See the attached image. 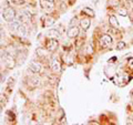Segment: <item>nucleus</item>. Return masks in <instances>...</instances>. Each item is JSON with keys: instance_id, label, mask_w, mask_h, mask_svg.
<instances>
[{"instance_id": "bb28decb", "label": "nucleus", "mask_w": 133, "mask_h": 125, "mask_svg": "<svg viewBox=\"0 0 133 125\" xmlns=\"http://www.w3.org/2000/svg\"><path fill=\"white\" fill-rule=\"evenodd\" d=\"M120 1H125V0H120Z\"/></svg>"}, {"instance_id": "393cba45", "label": "nucleus", "mask_w": 133, "mask_h": 125, "mask_svg": "<svg viewBox=\"0 0 133 125\" xmlns=\"http://www.w3.org/2000/svg\"><path fill=\"white\" fill-rule=\"evenodd\" d=\"M2 113V106H1V104H0V115H1Z\"/></svg>"}, {"instance_id": "dca6fc26", "label": "nucleus", "mask_w": 133, "mask_h": 125, "mask_svg": "<svg viewBox=\"0 0 133 125\" xmlns=\"http://www.w3.org/2000/svg\"><path fill=\"white\" fill-rule=\"evenodd\" d=\"M83 13H84L87 17H94L95 13H94V11L91 9V8H88V7H85V8H83Z\"/></svg>"}, {"instance_id": "b1692460", "label": "nucleus", "mask_w": 133, "mask_h": 125, "mask_svg": "<svg viewBox=\"0 0 133 125\" xmlns=\"http://www.w3.org/2000/svg\"><path fill=\"white\" fill-rule=\"evenodd\" d=\"M2 80H3V78H2V74H1V73H0V83H1V82H2Z\"/></svg>"}, {"instance_id": "4be33fe9", "label": "nucleus", "mask_w": 133, "mask_h": 125, "mask_svg": "<svg viewBox=\"0 0 133 125\" xmlns=\"http://www.w3.org/2000/svg\"><path fill=\"white\" fill-rule=\"evenodd\" d=\"M125 48V43L123 42V41H120V42H118V45H116V49L118 50H122Z\"/></svg>"}, {"instance_id": "6e6552de", "label": "nucleus", "mask_w": 133, "mask_h": 125, "mask_svg": "<svg viewBox=\"0 0 133 125\" xmlns=\"http://www.w3.org/2000/svg\"><path fill=\"white\" fill-rule=\"evenodd\" d=\"M28 85L29 86H31V87H37V86H39L40 85V79L38 77H30L28 79Z\"/></svg>"}, {"instance_id": "9d476101", "label": "nucleus", "mask_w": 133, "mask_h": 125, "mask_svg": "<svg viewBox=\"0 0 133 125\" xmlns=\"http://www.w3.org/2000/svg\"><path fill=\"white\" fill-rule=\"evenodd\" d=\"M51 69L55 71V72H60L61 70V65H60V61L58 58H53L51 61Z\"/></svg>"}, {"instance_id": "2eb2a0df", "label": "nucleus", "mask_w": 133, "mask_h": 125, "mask_svg": "<svg viewBox=\"0 0 133 125\" xmlns=\"http://www.w3.org/2000/svg\"><path fill=\"white\" fill-rule=\"evenodd\" d=\"M56 22V20L51 18V17H45V19H44V21H43V26L44 27H51L53 26Z\"/></svg>"}, {"instance_id": "423d86ee", "label": "nucleus", "mask_w": 133, "mask_h": 125, "mask_svg": "<svg viewBox=\"0 0 133 125\" xmlns=\"http://www.w3.org/2000/svg\"><path fill=\"white\" fill-rule=\"evenodd\" d=\"M39 3H40V7L43 10H52L53 7H55L53 2L49 1V0H39Z\"/></svg>"}, {"instance_id": "f8f14e48", "label": "nucleus", "mask_w": 133, "mask_h": 125, "mask_svg": "<svg viewBox=\"0 0 133 125\" xmlns=\"http://www.w3.org/2000/svg\"><path fill=\"white\" fill-rule=\"evenodd\" d=\"M109 22H110V26L114 29H118L120 26H119V21L118 19H116L115 16H110L109 17Z\"/></svg>"}, {"instance_id": "f3484780", "label": "nucleus", "mask_w": 133, "mask_h": 125, "mask_svg": "<svg viewBox=\"0 0 133 125\" xmlns=\"http://www.w3.org/2000/svg\"><path fill=\"white\" fill-rule=\"evenodd\" d=\"M19 24H20V22L19 21H12V22H10V29L11 30H14V31H17V29H18V27H19Z\"/></svg>"}, {"instance_id": "39448f33", "label": "nucleus", "mask_w": 133, "mask_h": 125, "mask_svg": "<svg viewBox=\"0 0 133 125\" xmlns=\"http://www.w3.org/2000/svg\"><path fill=\"white\" fill-rule=\"evenodd\" d=\"M58 47H59V43H58V40L57 39L50 38L48 40V42H47V50H48V51L55 52L56 50L58 49Z\"/></svg>"}, {"instance_id": "f03ea898", "label": "nucleus", "mask_w": 133, "mask_h": 125, "mask_svg": "<svg viewBox=\"0 0 133 125\" xmlns=\"http://www.w3.org/2000/svg\"><path fill=\"white\" fill-rule=\"evenodd\" d=\"M17 17V13H16V10L14 9L12 7H7L5 10H3V13H2V18L5 21L7 22H12L15 21Z\"/></svg>"}, {"instance_id": "4468645a", "label": "nucleus", "mask_w": 133, "mask_h": 125, "mask_svg": "<svg viewBox=\"0 0 133 125\" xmlns=\"http://www.w3.org/2000/svg\"><path fill=\"white\" fill-rule=\"evenodd\" d=\"M16 32H18L20 36H26L27 34V28L24 26V23H20Z\"/></svg>"}, {"instance_id": "f257e3e1", "label": "nucleus", "mask_w": 133, "mask_h": 125, "mask_svg": "<svg viewBox=\"0 0 133 125\" xmlns=\"http://www.w3.org/2000/svg\"><path fill=\"white\" fill-rule=\"evenodd\" d=\"M2 61H3V63H5V66L8 69H14L16 64H17V60H16V58L14 55H11L10 53H8V52H5L2 54Z\"/></svg>"}, {"instance_id": "6ab92c4d", "label": "nucleus", "mask_w": 133, "mask_h": 125, "mask_svg": "<svg viewBox=\"0 0 133 125\" xmlns=\"http://www.w3.org/2000/svg\"><path fill=\"white\" fill-rule=\"evenodd\" d=\"M118 13L120 16H122V17H127L128 16V10H127V8H120V9H118Z\"/></svg>"}, {"instance_id": "1a4fd4ad", "label": "nucleus", "mask_w": 133, "mask_h": 125, "mask_svg": "<svg viewBox=\"0 0 133 125\" xmlns=\"http://www.w3.org/2000/svg\"><path fill=\"white\" fill-rule=\"evenodd\" d=\"M17 18H18V21L19 22H22V23H27L30 19V15H28L27 12H20V13L17 15Z\"/></svg>"}, {"instance_id": "9b49d317", "label": "nucleus", "mask_w": 133, "mask_h": 125, "mask_svg": "<svg viewBox=\"0 0 133 125\" xmlns=\"http://www.w3.org/2000/svg\"><path fill=\"white\" fill-rule=\"evenodd\" d=\"M90 24H91V21H90L89 18H82L80 20V27H81L82 30L87 31L90 28Z\"/></svg>"}, {"instance_id": "ddd939ff", "label": "nucleus", "mask_w": 133, "mask_h": 125, "mask_svg": "<svg viewBox=\"0 0 133 125\" xmlns=\"http://www.w3.org/2000/svg\"><path fill=\"white\" fill-rule=\"evenodd\" d=\"M48 37H50V38H52V39H59L60 33H59V31L55 30V29H51V30L48 31Z\"/></svg>"}, {"instance_id": "aec40b11", "label": "nucleus", "mask_w": 133, "mask_h": 125, "mask_svg": "<svg viewBox=\"0 0 133 125\" xmlns=\"http://www.w3.org/2000/svg\"><path fill=\"white\" fill-rule=\"evenodd\" d=\"M77 23H78V18L77 17H73V18L71 19V21H70V23H69V26L70 27H76Z\"/></svg>"}, {"instance_id": "20e7f679", "label": "nucleus", "mask_w": 133, "mask_h": 125, "mask_svg": "<svg viewBox=\"0 0 133 125\" xmlns=\"http://www.w3.org/2000/svg\"><path fill=\"white\" fill-rule=\"evenodd\" d=\"M100 44H101L102 48H109L112 44V38L109 34H103L100 38Z\"/></svg>"}, {"instance_id": "cd10ccee", "label": "nucleus", "mask_w": 133, "mask_h": 125, "mask_svg": "<svg viewBox=\"0 0 133 125\" xmlns=\"http://www.w3.org/2000/svg\"><path fill=\"white\" fill-rule=\"evenodd\" d=\"M0 49H1V45H0Z\"/></svg>"}, {"instance_id": "5701e85b", "label": "nucleus", "mask_w": 133, "mask_h": 125, "mask_svg": "<svg viewBox=\"0 0 133 125\" xmlns=\"http://www.w3.org/2000/svg\"><path fill=\"white\" fill-rule=\"evenodd\" d=\"M6 102H7L6 95H5V94H1V93H0V104H5Z\"/></svg>"}, {"instance_id": "412c9836", "label": "nucleus", "mask_w": 133, "mask_h": 125, "mask_svg": "<svg viewBox=\"0 0 133 125\" xmlns=\"http://www.w3.org/2000/svg\"><path fill=\"white\" fill-rule=\"evenodd\" d=\"M11 3H14L16 6H21L24 3V0H10Z\"/></svg>"}, {"instance_id": "a878e982", "label": "nucleus", "mask_w": 133, "mask_h": 125, "mask_svg": "<svg viewBox=\"0 0 133 125\" xmlns=\"http://www.w3.org/2000/svg\"><path fill=\"white\" fill-rule=\"evenodd\" d=\"M49 1H51V2H55V0H49Z\"/></svg>"}, {"instance_id": "a211bd4d", "label": "nucleus", "mask_w": 133, "mask_h": 125, "mask_svg": "<svg viewBox=\"0 0 133 125\" xmlns=\"http://www.w3.org/2000/svg\"><path fill=\"white\" fill-rule=\"evenodd\" d=\"M37 54H38L39 57H41V58H47V52L44 51L43 49H37Z\"/></svg>"}, {"instance_id": "7ed1b4c3", "label": "nucleus", "mask_w": 133, "mask_h": 125, "mask_svg": "<svg viewBox=\"0 0 133 125\" xmlns=\"http://www.w3.org/2000/svg\"><path fill=\"white\" fill-rule=\"evenodd\" d=\"M29 70L33 73H40L43 71V65H42V63H40L38 61H33L30 63V65H29Z\"/></svg>"}, {"instance_id": "0eeeda50", "label": "nucleus", "mask_w": 133, "mask_h": 125, "mask_svg": "<svg viewBox=\"0 0 133 125\" xmlns=\"http://www.w3.org/2000/svg\"><path fill=\"white\" fill-rule=\"evenodd\" d=\"M79 33H80V30H79V28L76 26V27H70L68 29V31H66V34H68L69 38H77L79 36Z\"/></svg>"}]
</instances>
